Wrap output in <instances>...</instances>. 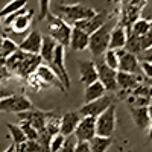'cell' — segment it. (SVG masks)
<instances>
[{
  "label": "cell",
  "mask_w": 152,
  "mask_h": 152,
  "mask_svg": "<svg viewBox=\"0 0 152 152\" xmlns=\"http://www.w3.org/2000/svg\"><path fill=\"white\" fill-rule=\"evenodd\" d=\"M78 145V138H76L75 134L72 135H67L64 143H62V148L58 151V152H75V148Z\"/></svg>",
  "instance_id": "obj_34"
},
{
  "label": "cell",
  "mask_w": 152,
  "mask_h": 152,
  "mask_svg": "<svg viewBox=\"0 0 152 152\" xmlns=\"http://www.w3.org/2000/svg\"><path fill=\"white\" fill-rule=\"evenodd\" d=\"M116 107L111 105L107 108L100 116L96 117V135L100 137H111L114 129H116Z\"/></svg>",
  "instance_id": "obj_9"
},
{
  "label": "cell",
  "mask_w": 152,
  "mask_h": 152,
  "mask_svg": "<svg viewBox=\"0 0 152 152\" xmlns=\"http://www.w3.org/2000/svg\"><path fill=\"white\" fill-rule=\"evenodd\" d=\"M50 135H56V134H59V129H61V117H58L56 114L53 113L52 116L49 117V120H47V123H46V128H44Z\"/></svg>",
  "instance_id": "obj_31"
},
{
  "label": "cell",
  "mask_w": 152,
  "mask_h": 152,
  "mask_svg": "<svg viewBox=\"0 0 152 152\" xmlns=\"http://www.w3.org/2000/svg\"><path fill=\"white\" fill-rule=\"evenodd\" d=\"M56 12L62 20H66L69 24H75L78 21L87 20L93 15H96V9L90 8V6H85L82 3H73V5H58L56 6Z\"/></svg>",
  "instance_id": "obj_2"
},
{
  "label": "cell",
  "mask_w": 152,
  "mask_h": 152,
  "mask_svg": "<svg viewBox=\"0 0 152 152\" xmlns=\"http://www.w3.org/2000/svg\"><path fill=\"white\" fill-rule=\"evenodd\" d=\"M46 18L49 21V35L52 37L58 44L67 47L70 44V37H72L73 28L66 20H62L59 15H55L52 12H50Z\"/></svg>",
  "instance_id": "obj_3"
},
{
  "label": "cell",
  "mask_w": 152,
  "mask_h": 152,
  "mask_svg": "<svg viewBox=\"0 0 152 152\" xmlns=\"http://www.w3.org/2000/svg\"><path fill=\"white\" fill-rule=\"evenodd\" d=\"M140 84H145V76L143 75L117 72V85H119V90H120V96L122 94L129 96Z\"/></svg>",
  "instance_id": "obj_13"
},
{
  "label": "cell",
  "mask_w": 152,
  "mask_h": 152,
  "mask_svg": "<svg viewBox=\"0 0 152 152\" xmlns=\"http://www.w3.org/2000/svg\"><path fill=\"white\" fill-rule=\"evenodd\" d=\"M78 69H79V81L85 87L97 81V70L94 61H79Z\"/></svg>",
  "instance_id": "obj_19"
},
{
  "label": "cell",
  "mask_w": 152,
  "mask_h": 152,
  "mask_svg": "<svg viewBox=\"0 0 152 152\" xmlns=\"http://www.w3.org/2000/svg\"><path fill=\"white\" fill-rule=\"evenodd\" d=\"M108 20H110L108 12H107V11H100V12H96V15H93V17H90V18L75 23L73 28L81 29L82 32H85L88 37H90V35H91L93 32H96L99 28H102Z\"/></svg>",
  "instance_id": "obj_14"
},
{
  "label": "cell",
  "mask_w": 152,
  "mask_h": 152,
  "mask_svg": "<svg viewBox=\"0 0 152 152\" xmlns=\"http://www.w3.org/2000/svg\"><path fill=\"white\" fill-rule=\"evenodd\" d=\"M145 84H148L149 87H152V79H151V81H145Z\"/></svg>",
  "instance_id": "obj_47"
},
{
  "label": "cell",
  "mask_w": 152,
  "mask_h": 152,
  "mask_svg": "<svg viewBox=\"0 0 152 152\" xmlns=\"http://www.w3.org/2000/svg\"><path fill=\"white\" fill-rule=\"evenodd\" d=\"M117 56H119V70L123 73H132V75H142L140 70V61H138L137 55L126 52L125 49L116 50Z\"/></svg>",
  "instance_id": "obj_15"
},
{
  "label": "cell",
  "mask_w": 152,
  "mask_h": 152,
  "mask_svg": "<svg viewBox=\"0 0 152 152\" xmlns=\"http://www.w3.org/2000/svg\"><path fill=\"white\" fill-rule=\"evenodd\" d=\"M64 58H66V47L61 46V44H58L56 49H55V53H53V59H52V62H50V64H47V66H50V69L56 73V76L59 78V81L64 84L66 90H69V88H70V76H69L67 69H66Z\"/></svg>",
  "instance_id": "obj_10"
},
{
  "label": "cell",
  "mask_w": 152,
  "mask_h": 152,
  "mask_svg": "<svg viewBox=\"0 0 152 152\" xmlns=\"http://www.w3.org/2000/svg\"><path fill=\"white\" fill-rule=\"evenodd\" d=\"M104 61H105V64H107L110 69L119 70V56H117V52H116V50L108 49L107 52L104 53Z\"/></svg>",
  "instance_id": "obj_32"
},
{
  "label": "cell",
  "mask_w": 152,
  "mask_h": 152,
  "mask_svg": "<svg viewBox=\"0 0 152 152\" xmlns=\"http://www.w3.org/2000/svg\"><path fill=\"white\" fill-rule=\"evenodd\" d=\"M75 152H91L90 143L88 142H78V145L75 148Z\"/></svg>",
  "instance_id": "obj_41"
},
{
  "label": "cell",
  "mask_w": 152,
  "mask_h": 152,
  "mask_svg": "<svg viewBox=\"0 0 152 152\" xmlns=\"http://www.w3.org/2000/svg\"><path fill=\"white\" fill-rule=\"evenodd\" d=\"M110 35H111V28L110 23L107 21L102 28H99L96 32H93L90 35V40H88V49L94 58L102 56L110 46Z\"/></svg>",
  "instance_id": "obj_5"
},
{
  "label": "cell",
  "mask_w": 152,
  "mask_h": 152,
  "mask_svg": "<svg viewBox=\"0 0 152 152\" xmlns=\"http://www.w3.org/2000/svg\"><path fill=\"white\" fill-rule=\"evenodd\" d=\"M3 20H5L3 26L6 28V31L15 34V35H20V34H24L31 28V23L34 20V11L24 8V9L15 12V14L8 15Z\"/></svg>",
  "instance_id": "obj_4"
},
{
  "label": "cell",
  "mask_w": 152,
  "mask_h": 152,
  "mask_svg": "<svg viewBox=\"0 0 152 152\" xmlns=\"http://www.w3.org/2000/svg\"><path fill=\"white\" fill-rule=\"evenodd\" d=\"M137 58H138V61H148V62H152V47L146 49L145 52H142Z\"/></svg>",
  "instance_id": "obj_40"
},
{
  "label": "cell",
  "mask_w": 152,
  "mask_h": 152,
  "mask_svg": "<svg viewBox=\"0 0 152 152\" xmlns=\"http://www.w3.org/2000/svg\"><path fill=\"white\" fill-rule=\"evenodd\" d=\"M88 40H90V37H88L85 32H82L81 29L78 28H73L72 29V37H70V47L76 52H79V50H84L88 47Z\"/></svg>",
  "instance_id": "obj_24"
},
{
  "label": "cell",
  "mask_w": 152,
  "mask_h": 152,
  "mask_svg": "<svg viewBox=\"0 0 152 152\" xmlns=\"http://www.w3.org/2000/svg\"><path fill=\"white\" fill-rule=\"evenodd\" d=\"M96 70H97V81L105 87L107 93H116L119 91L117 85V70L110 69L104 59H96Z\"/></svg>",
  "instance_id": "obj_7"
},
{
  "label": "cell",
  "mask_w": 152,
  "mask_h": 152,
  "mask_svg": "<svg viewBox=\"0 0 152 152\" xmlns=\"http://www.w3.org/2000/svg\"><path fill=\"white\" fill-rule=\"evenodd\" d=\"M56 46L58 43L50 35H43V43H41V50H40V58L43 59V62H46V64L52 62Z\"/></svg>",
  "instance_id": "obj_23"
},
{
  "label": "cell",
  "mask_w": 152,
  "mask_h": 152,
  "mask_svg": "<svg viewBox=\"0 0 152 152\" xmlns=\"http://www.w3.org/2000/svg\"><path fill=\"white\" fill-rule=\"evenodd\" d=\"M43 62V59L40 58V55H32V53H26L23 50H17L15 53H12L6 61V69L12 73L18 75L20 78H24L26 79L29 75L35 73L37 67Z\"/></svg>",
  "instance_id": "obj_1"
},
{
  "label": "cell",
  "mask_w": 152,
  "mask_h": 152,
  "mask_svg": "<svg viewBox=\"0 0 152 152\" xmlns=\"http://www.w3.org/2000/svg\"><path fill=\"white\" fill-rule=\"evenodd\" d=\"M66 137L62 134H56L52 137V140H50V149H52V152H58L61 148H62V143H64Z\"/></svg>",
  "instance_id": "obj_36"
},
{
  "label": "cell",
  "mask_w": 152,
  "mask_h": 152,
  "mask_svg": "<svg viewBox=\"0 0 152 152\" xmlns=\"http://www.w3.org/2000/svg\"><path fill=\"white\" fill-rule=\"evenodd\" d=\"M140 46H142V52H145L149 47H152V29L146 35L140 37Z\"/></svg>",
  "instance_id": "obj_39"
},
{
  "label": "cell",
  "mask_w": 152,
  "mask_h": 152,
  "mask_svg": "<svg viewBox=\"0 0 152 152\" xmlns=\"http://www.w3.org/2000/svg\"><path fill=\"white\" fill-rule=\"evenodd\" d=\"M140 70H142V75L145 76V81L152 79V62L140 61Z\"/></svg>",
  "instance_id": "obj_38"
},
{
  "label": "cell",
  "mask_w": 152,
  "mask_h": 152,
  "mask_svg": "<svg viewBox=\"0 0 152 152\" xmlns=\"http://www.w3.org/2000/svg\"><path fill=\"white\" fill-rule=\"evenodd\" d=\"M17 50H18V44H17L15 41H12V38L5 37L3 44H2V49H0V59L6 61L12 53H15Z\"/></svg>",
  "instance_id": "obj_29"
},
{
  "label": "cell",
  "mask_w": 152,
  "mask_h": 152,
  "mask_svg": "<svg viewBox=\"0 0 152 152\" xmlns=\"http://www.w3.org/2000/svg\"><path fill=\"white\" fill-rule=\"evenodd\" d=\"M35 75L43 81V84H44L46 87L53 85V87H56L58 90H61V91H67V90H66V87H64V84L59 81V78L56 76V73H55L52 69H50V66L43 64V62H41V64L37 67Z\"/></svg>",
  "instance_id": "obj_18"
},
{
  "label": "cell",
  "mask_w": 152,
  "mask_h": 152,
  "mask_svg": "<svg viewBox=\"0 0 152 152\" xmlns=\"http://www.w3.org/2000/svg\"><path fill=\"white\" fill-rule=\"evenodd\" d=\"M6 128H8L9 132H11L12 145H14V146H18V145H21V143H24V142H28V138H26V135H24V132L21 131L20 126L12 125V123H8V125H6Z\"/></svg>",
  "instance_id": "obj_30"
},
{
  "label": "cell",
  "mask_w": 152,
  "mask_h": 152,
  "mask_svg": "<svg viewBox=\"0 0 152 152\" xmlns=\"http://www.w3.org/2000/svg\"><path fill=\"white\" fill-rule=\"evenodd\" d=\"M0 35H3V37H5V34H3V24H2V18H0Z\"/></svg>",
  "instance_id": "obj_45"
},
{
  "label": "cell",
  "mask_w": 152,
  "mask_h": 152,
  "mask_svg": "<svg viewBox=\"0 0 152 152\" xmlns=\"http://www.w3.org/2000/svg\"><path fill=\"white\" fill-rule=\"evenodd\" d=\"M81 119H82V116L79 114V111H67L64 116L61 117L59 134H62L64 137L75 134V129H76V126H78V123L81 122Z\"/></svg>",
  "instance_id": "obj_20"
},
{
  "label": "cell",
  "mask_w": 152,
  "mask_h": 152,
  "mask_svg": "<svg viewBox=\"0 0 152 152\" xmlns=\"http://www.w3.org/2000/svg\"><path fill=\"white\" fill-rule=\"evenodd\" d=\"M152 29V26H151V20H146V18H138L132 26H131V29L128 31V34H132V35H135V37H143V35H146L149 31Z\"/></svg>",
  "instance_id": "obj_28"
},
{
  "label": "cell",
  "mask_w": 152,
  "mask_h": 152,
  "mask_svg": "<svg viewBox=\"0 0 152 152\" xmlns=\"http://www.w3.org/2000/svg\"><path fill=\"white\" fill-rule=\"evenodd\" d=\"M148 113H149V119L152 120V104L148 105Z\"/></svg>",
  "instance_id": "obj_43"
},
{
  "label": "cell",
  "mask_w": 152,
  "mask_h": 152,
  "mask_svg": "<svg viewBox=\"0 0 152 152\" xmlns=\"http://www.w3.org/2000/svg\"><path fill=\"white\" fill-rule=\"evenodd\" d=\"M107 94V90H105V87L100 84L99 81L93 82L91 85H87L85 87V91H84V100H85V104L88 102H93V100H97L100 97H104Z\"/></svg>",
  "instance_id": "obj_25"
},
{
  "label": "cell",
  "mask_w": 152,
  "mask_h": 152,
  "mask_svg": "<svg viewBox=\"0 0 152 152\" xmlns=\"http://www.w3.org/2000/svg\"><path fill=\"white\" fill-rule=\"evenodd\" d=\"M12 93L11 91H8L6 88H3V85H2V81H0V99H3V97H8V96H11Z\"/></svg>",
  "instance_id": "obj_42"
},
{
  "label": "cell",
  "mask_w": 152,
  "mask_h": 152,
  "mask_svg": "<svg viewBox=\"0 0 152 152\" xmlns=\"http://www.w3.org/2000/svg\"><path fill=\"white\" fill-rule=\"evenodd\" d=\"M146 3H148V0H125L122 5L119 23L129 31L132 24L140 18V14H142L143 8L146 6Z\"/></svg>",
  "instance_id": "obj_6"
},
{
  "label": "cell",
  "mask_w": 152,
  "mask_h": 152,
  "mask_svg": "<svg viewBox=\"0 0 152 152\" xmlns=\"http://www.w3.org/2000/svg\"><path fill=\"white\" fill-rule=\"evenodd\" d=\"M28 5V0H11L9 3H6L3 6V9L0 11V18H6L11 14H15V12L24 9Z\"/></svg>",
  "instance_id": "obj_27"
},
{
  "label": "cell",
  "mask_w": 152,
  "mask_h": 152,
  "mask_svg": "<svg viewBox=\"0 0 152 152\" xmlns=\"http://www.w3.org/2000/svg\"><path fill=\"white\" fill-rule=\"evenodd\" d=\"M126 40H128V29L125 26H122L120 23H117L116 26L111 29V35H110V46L108 49L111 50H119V49H125Z\"/></svg>",
  "instance_id": "obj_21"
},
{
  "label": "cell",
  "mask_w": 152,
  "mask_h": 152,
  "mask_svg": "<svg viewBox=\"0 0 152 152\" xmlns=\"http://www.w3.org/2000/svg\"><path fill=\"white\" fill-rule=\"evenodd\" d=\"M113 105V96L110 93H107L104 97H100L97 100H93V102H88V104H84L78 111L82 117H87V116H90V117H97L100 116L107 108H110Z\"/></svg>",
  "instance_id": "obj_11"
},
{
  "label": "cell",
  "mask_w": 152,
  "mask_h": 152,
  "mask_svg": "<svg viewBox=\"0 0 152 152\" xmlns=\"http://www.w3.org/2000/svg\"><path fill=\"white\" fill-rule=\"evenodd\" d=\"M3 40H5V37H3V35H0V49H2V44H3Z\"/></svg>",
  "instance_id": "obj_46"
},
{
  "label": "cell",
  "mask_w": 152,
  "mask_h": 152,
  "mask_svg": "<svg viewBox=\"0 0 152 152\" xmlns=\"http://www.w3.org/2000/svg\"><path fill=\"white\" fill-rule=\"evenodd\" d=\"M90 149L91 152H107L113 143V138L111 137H100V135H96L93 137L90 142Z\"/></svg>",
  "instance_id": "obj_26"
},
{
  "label": "cell",
  "mask_w": 152,
  "mask_h": 152,
  "mask_svg": "<svg viewBox=\"0 0 152 152\" xmlns=\"http://www.w3.org/2000/svg\"><path fill=\"white\" fill-rule=\"evenodd\" d=\"M41 43H43V34L38 29H34L24 37V40L18 44V49L23 50V52H26V53L40 55Z\"/></svg>",
  "instance_id": "obj_17"
},
{
  "label": "cell",
  "mask_w": 152,
  "mask_h": 152,
  "mask_svg": "<svg viewBox=\"0 0 152 152\" xmlns=\"http://www.w3.org/2000/svg\"><path fill=\"white\" fill-rule=\"evenodd\" d=\"M20 122H21L20 123V128L24 132V135H26L28 140H37V138H38V131L34 128L29 122H23V120H20Z\"/></svg>",
  "instance_id": "obj_33"
},
{
  "label": "cell",
  "mask_w": 152,
  "mask_h": 152,
  "mask_svg": "<svg viewBox=\"0 0 152 152\" xmlns=\"http://www.w3.org/2000/svg\"><path fill=\"white\" fill-rule=\"evenodd\" d=\"M75 135L78 142H90L93 137H96V117H82L75 129Z\"/></svg>",
  "instance_id": "obj_16"
},
{
  "label": "cell",
  "mask_w": 152,
  "mask_h": 152,
  "mask_svg": "<svg viewBox=\"0 0 152 152\" xmlns=\"http://www.w3.org/2000/svg\"><path fill=\"white\" fill-rule=\"evenodd\" d=\"M151 26H152V20H151Z\"/></svg>",
  "instance_id": "obj_48"
},
{
  "label": "cell",
  "mask_w": 152,
  "mask_h": 152,
  "mask_svg": "<svg viewBox=\"0 0 152 152\" xmlns=\"http://www.w3.org/2000/svg\"><path fill=\"white\" fill-rule=\"evenodd\" d=\"M53 113H49V111H43V110H38V108H32L29 111H24L18 114V119L23 122H29L34 128L40 132L46 128V123L49 120V117L52 116Z\"/></svg>",
  "instance_id": "obj_12"
},
{
  "label": "cell",
  "mask_w": 152,
  "mask_h": 152,
  "mask_svg": "<svg viewBox=\"0 0 152 152\" xmlns=\"http://www.w3.org/2000/svg\"><path fill=\"white\" fill-rule=\"evenodd\" d=\"M129 114L138 128H142V129L149 128L151 119H149L148 107H129Z\"/></svg>",
  "instance_id": "obj_22"
},
{
  "label": "cell",
  "mask_w": 152,
  "mask_h": 152,
  "mask_svg": "<svg viewBox=\"0 0 152 152\" xmlns=\"http://www.w3.org/2000/svg\"><path fill=\"white\" fill-rule=\"evenodd\" d=\"M32 108H35L34 104L24 94H11L8 97L0 99V111H3V113L20 114L24 111H29Z\"/></svg>",
  "instance_id": "obj_8"
},
{
  "label": "cell",
  "mask_w": 152,
  "mask_h": 152,
  "mask_svg": "<svg viewBox=\"0 0 152 152\" xmlns=\"http://www.w3.org/2000/svg\"><path fill=\"white\" fill-rule=\"evenodd\" d=\"M26 82L31 85V88L34 91H40L41 88H46V85L43 84V81L38 78V76L35 75V73H32V75H29L28 78H26Z\"/></svg>",
  "instance_id": "obj_35"
},
{
  "label": "cell",
  "mask_w": 152,
  "mask_h": 152,
  "mask_svg": "<svg viewBox=\"0 0 152 152\" xmlns=\"http://www.w3.org/2000/svg\"><path fill=\"white\" fill-rule=\"evenodd\" d=\"M148 137H149V140H152V120H151V125H149V134H148Z\"/></svg>",
  "instance_id": "obj_44"
},
{
  "label": "cell",
  "mask_w": 152,
  "mask_h": 152,
  "mask_svg": "<svg viewBox=\"0 0 152 152\" xmlns=\"http://www.w3.org/2000/svg\"><path fill=\"white\" fill-rule=\"evenodd\" d=\"M38 2H40V14H38V18L44 20L50 14V0H38Z\"/></svg>",
  "instance_id": "obj_37"
}]
</instances>
